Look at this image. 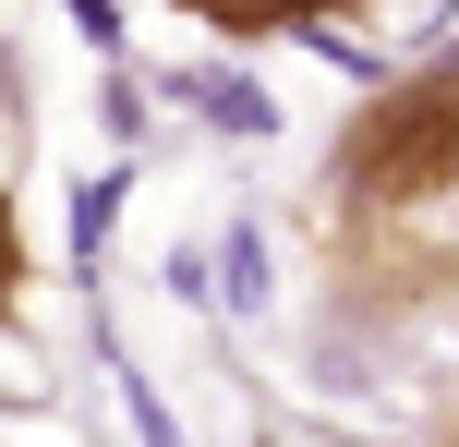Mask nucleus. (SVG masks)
Instances as JSON below:
<instances>
[{"mask_svg":"<svg viewBox=\"0 0 459 447\" xmlns=\"http://www.w3.org/2000/svg\"><path fill=\"white\" fill-rule=\"evenodd\" d=\"M326 182H339V206H363V218L447 206V193H459V48L423 61V73H399V85H375L363 109H351Z\"/></svg>","mask_w":459,"mask_h":447,"instance_id":"obj_1","label":"nucleus"},{"mask_svg":"<svg viewBox=\"0 0 459 447\" xmlns=\"http://www.w3.org/2000/svg\"><path fill=\"white\" fill-rule=\"evenodd\" d=\"M326 290H339L351 314H375V327L436 314V303H459V242H436L423 218H363V206H339V218H326Z\"/></svg>","mask_w":459,"mask_h":447,"instance_id":"obj_2","label":"nucleus"},{"mask_svg":"<svg viewBox=\"0 0 459 447\" xmlns=\"http://www.w3.org/2000/svg\"><path fill=\"white\" fill-rule=\"evenodd\" d=\"M169 13L218 24V37H290V24H339L351 0H169Z\"/></svg>","mask_w":459,"mask_h":447,"instance_id":"obj_3","label":"nucleus"},{"mask_svg":"<svg viewBox=\"0 0 459 447\" xmlns=\"http://www.w3.org/2000/svg\"><path fill=\"white\" fill-rule=\"evenodd\" d=\"M24 314V218H13V193H0V327Z\"/></svg>","mask_w":459,"mask_h":447,"instance_id":"obj_4","label":"nucleus"},{"mask_svg":"<svg viewBox=\"0 0 459 447\" xmlns=\"http://www.w3.org/2000/svg\"><path fill=\"white\" fill-rule=\"evenodd\" d=\"M436 447H459V411H447V424H436Z\"/></svg>","mask_w":459,"mask_h":447,"instance_id":"obj_5","label":"nucleus"}]
</instances>
